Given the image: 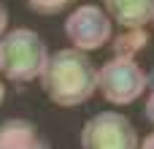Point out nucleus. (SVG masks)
<instances>
[{
  "label": "nucleus",
  "instance_id": "f257e3e1",
  "mask_svg": "<svg viewBox=\"0 0 154 149\" xmlns=\"http://www.w3.org/2000/svg\"><path fill=\"white\" fill-rule=\"evenodd\" d=\"M41 87L57 106H81L95 95L97 87V68L95 62L79 52V49H60L54 52L43 71H41Z\"/></svg>",
  "mask_w": 154,
  "mask_h": 149
},
{
  "label": "nucleus",
  "instance_id": "f03ea898",
  "mask_svg": "<svg viewBox=\"0 0 154 149\" xmlns=\"http://www.w3.org/2000/svg\"><path fill=\"white\" fill-rule=\"evenodd\" d=\"M46 60V43L30 27L8 30L0 38V73L14 84H27L35 76H41Z\"/></svg>",
  "mask_w": 154,
  "mask_h": 149
},
{
  "label": "nucleus",
  "instance_id": "7ed1b4c3",
  "mask_svg": "<svg viewBox=\"0 0 154 149\" xmlns=\"http://www.w3.org/2000/svg\"><path fill=\"white\" fill-rule=\"evenodd\" d=\"M97 90L108 103L127 106L138 100L146 90V71L127 57H111L97 68Z\"/></svg>",
  "mask_w": 154,
  "mask_h": 149
},
{
  "label": "nucleus",
  "instance_id": "20e7f679",
  "mask_svg": "<svg viewBox=\"0 0 154 149\" xmlns=\"http://www.w3.org/2000/svg\"><path fill=\"white\" fill-rule=\"evenodd\" d=\"M81 149H138V130L125 114L100 111L87 119L81 130Z\"/></svg>",
  "mask_w": 154,
  "mask_h": 149
},
{
  "label": "nucleus",
  "instance_id": "39448f33",
  "mask_svg": "<svg viewBox=\"0 0 154 149\" xmlns=\"http://www.w3.org/2000/svg\"><path fill=\"white\" fill-rule=\"evenodd\" d=\"M65 35L73 43V49L87 54L92 49H100L111 38V19L97 5H79L65 19Z\"/></svg>",
  "mask_w": 154,
  "mask_h": 149
},
{
  "label": "nucleus",
  "instance_id": "423d86ee",
  "mask_svg": "<svg viewBox=\"0 0 154 149\" xmlns=\"http://www.w3.org/2000/svg\"><path fill=\"white\" fill-rule=\"evenodd\" d=\"M0 149H51L46 136L27 119L0 122Z\"/></svg>",
  "mask_w": 154,
  "mask_h": 149
},
{
  "label": "nucleus",
  "instance_id": "0eeeda50",
  "mask_svg": "<svg viewBox=\"0 0 154 149\" xmlns=\"http://www.w3.org/2000/svg\"><path fill=\"white\" fill-rule=\"evenodd\" d=\"M108 19L125 30H141L154 16V0H103Z\"/></svg>",
  "mask_w": 154,
  "mask_h": 149
},
{
  "label": "nucleus",
  "instance_id": "6e6552de",
  "mask_svg": "<svg viewBox=\"0 0 154 149\" xmlns=\"http://www.w3.org/2000/svg\"><path fill=\"white\" fill-rule=\"evenodd\" d=\"M149 43V33L141 27V30H125L122 35H116L114 41V57H127L133 60L143 46Z\"/></svg>",
  "mask_w": 154,
  "mask_h": 149
},
{
  "label": "nucleus",
  "instance_id": "1a4fd4ad",
  "mask_svg": "<svg viewBox=\"0 0 154 149\" xmlns=\"http://www.w3.org/2000/svg\"><path fill=\"white\" fill-rule=\"evenodd\" d=\"M30 11H35V14H43V16H51V14H60V11H65L68 5H73L76 0H22Z\"/></svg>",
  "mask_w": 154,
  "mask_h": 149
},
{
  "label": "nucleus",
  "instance_id": "9d476101",
  "mask_svg": "<svg viewBox=\"0 0 154 149\" xmlns=\"http://www.w3.org/2000/svg\"><path fill=\"white\" fill-rule=\"evenodd\" d=\"M143 114H146V119L152 122V128H154V90L149 92V98H146V106H143Z\"/></svg>",
  "mask_w": 154,
  "mask_h": 149
},
{
  "label": "nucleus",
  "instance_id": "9b49d317",
  "mask_svg": "<svg viewBox=\"0 0 154 149\" xmlns=\"http://www.w3.org/2000/svg\"><path fill=\"white\" fill-rule=\"evenodd\" d=\"M5 27H8V11H5V5L0 3V35L5 33Z\"/></svg>",
  "mask_w": 154,
  "mask_h": 149
},
{
  "label": "nucleus",
  "instance_id": "f8f14e48",
  "mask_svg": "<svg viewBox=\"0 0 154 149\" xmlns=\"http://www.w3.org/2000/svg\"><path fill=\"white\" fill-rule=\"evenodd\" d=\"M138 149H154V133H152V136H146V138L141 141V147H138Z\"/></svg>",
  "mask_w": 154,
  "mask_h": 149
},
{
  "label": "nucleus",
  "instance_id": "ddd939ff",
  "mask_svg": "<svg viewBox=\"0 0 154 149\" xmlns=\"http://www.w3.org/2000/svg\"><path fill=\"white\" fill-rule=\"evenodd\" d=\"M146 87H152V90H154V71H152V73H146Z\"/></svg>",
  "mask_w": 154,
  "mask_h": 149
},
{
  "label": "nucleus",
  "instance_id": "4468645a",
  "mask_svg": "<svg viewBox=\"0 0 154 149\" xmlns=\"http://www.w3.org/2000/svg\"><path fill=\"white\" fill-rule=\"evenodd\" d=\"M3 95H5V87H3V81H0V103H3Z\"/></svg>",
  "mask_w": 154,
  "mask_h": 149
},
{
  "label": "nucleus",
  "instance_id": "2eb2a0df",
  "mask_svg": "<svg viewBox=\"0 0 154 149\" xmlns=\"http://www.w3.org/2000/svg\"><path fill=\"white\" fill-rule=\"evenodd\" d=\"M152 22H154V16H152Z\"/></svg>",
  "mask_w": 154,
  "mask_h": 149
}]
</instances>
